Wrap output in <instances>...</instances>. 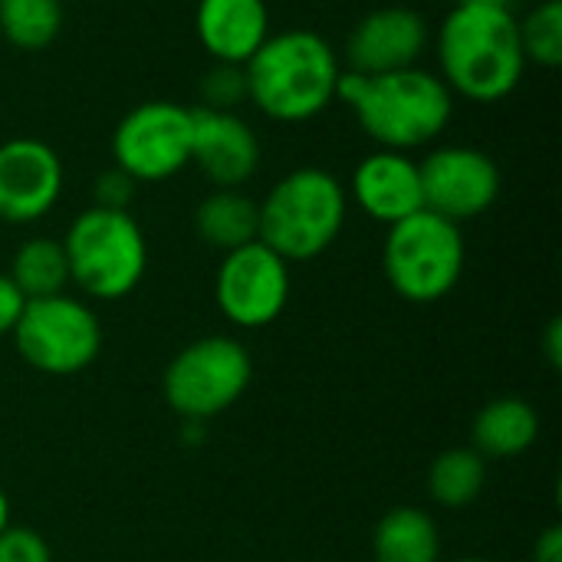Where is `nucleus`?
I'll return each instance as SVG.
<instances>
[{
    "label": "nucleus",
    "instance_id": "nucleus-19",
    "mask_svg": "<svg viewBox=\"0 0 562 562\" xmlns=\"http://www.w3.org/2000/svg\"><path fill=\"white\" fill-rule=\"evenodd\" d=\"M375 562H441V530L428 510L392 507L372 533Z\"/></svg>",
    "mask_w": 562,
    "mask_h": 562
},
{
    "label": "nucleus",
    "instance_id": "nucleus-9",
    "mask_svg": "<svg viewBox=\"0 0 562 562\" xmlns=\"http://www.w3.org/2000/svg\"><path fill=\"white\" fill-rule=\"evenodd\" d=\"M112 161L138 184H158L191 165V109L151 99L128 109L112 132Z\"/></svg>",
    "mask_w": 562,
    "mask_h": 562
},
{
    "label": "nucleus",
    "instance_id": "nucleus-4",
    "mask_svg": "<svg viewBox=\"0 0 562 562\" xmlns=\"http://www.w3.org/2000/svg\"><path fill=\"white\" fill-rule=\"evenodd\" d=\"M257 240H263L286 263H306L323 257L339 240L349 214V194L333 171L303 165L286 171L267 198L257 201Z\"/></svg>",
    "mask_w": 562,
    "mask_h": 562
},
{
    "label": "nucleus",
    "instance_id": "nucleus-21",
    "mask_svg": "<svg viewBox=\"0 0 562 562\" xmlns=\"http://www.w3.org/2000/svg\"><path fill=\"white\" fill-rule=\"evenodd\" d=\"M7 277L23 293V300L66 293L69 267H66L63 240H56V237H30V240H23L16 247V254H13V260H10Z\"/></svg>",
    "mask_w": 562,
    "mask_h": 562
},
{
    "label": "nucleus",
    "instance_id": "nucleus-3",
    "mask_svg": "<svg viewBox=\"0 0 562 562\" xmlns=\"http://www.w3.org/2000/svg\"><path fill=\"white\" fill-rule=\"evenodd\" d=\"M244 76L247 102L273 122L296 125L336 102L342 59L316 30H280L244 63Z\"/></svg>",
    "mask_w": 562,
    "mask_h": 562
},
{
    "label": "nucleus",
    "instance_id": "nucleus-1",
    "mask_svg": "<svg viewBox=\"0 0 562 562\" xmlns=\"http://www.w3.org/2000/svg\"><path fill=\"white\" fill-rule=\"evenodd\" d=\"M435 49L438 76L451 95L484 105L514 95L530 66L510 7L454 3L438 26Z\"/></svg>",
    "mask_w": 562,
    "mask_h": 562
},
{
    "label": "nucleus",
    "instance_id": "nucleus-28",
    "mask_svg": "<svg viewBox=\"0 0 562 562\" xmlns=\"http://www.w3.org/2000/svg\"><path fill=\"white\" fill-rule=\"evenodd\" d=\"M533 562H562V527H547L537 537Z\"/></svg>",
    "mask_w": 562,
    "mask_h": 562
},
{
    "label": "nucleus",
    "instance_id": "nucleus-26",
    "mask_svg": "<svg viewBox=\"0 0 562 562\" xmlns=\"http://www.w3.org/2000/svg\"><path fill=\"white\" fill-rule=\"evenodd\" d=\"M138 181H132L122 168H105L95 178V207H112V211H128V204L135 201Z\"/></svg>",
    "mask_w": 562,
    "mask_h": 562
},
{
    "label": "nucleus",
    "instance_id": "nucleus-15",
    "mask_svg": "<svg viewBox=\"0 0 562 562\" xmlns=\"http://www.w3.org/2000/svg\"><path fill=\"white\" fill-rule=\"evenodd\" d=\"M346 194L366 217L385 227L425 207L418 161L405 151H389V148H375L356 165Z\"/></svg>",
    "mask_w": 562,
    "mask_h": 562
},
{
    "label": "nucleus",
    "instance_id": "nucleus-30",
    "mask_svg": "<svg viewBox=\"0 0 562 562\" xmlns=\"http://www.w3.org/2000/svg\"><path fill=\"white\" fill-rule=\"evenodd\" d=\"M13 520H10V497L3 494V487H0V533L10 527Z\"/></svg>",
    "mask_w": 562,
    "mask_h": 562
},
{
    "label": "nucleus",
    "instance_id": "nucleus-8",
    "mask_svg": "<svg viewBox=\"0 0 562 562\" xmlns=\"http://www.w3.org/2000/svg\"><path fill=\"white\" fill-rule=\"evenodd\" d=\"M10 336L20 359L53 379L79 375L102 352V326L95 310L69 293L26 300Z\"/></svg>",
    "mask_w": 562,
    "mask_h": 562
},
{
    "label": "nucleus",
    "instance_id": "nucleus-11",
    "mask_svg": "<svg viewBox=\"0 0 562 562\" xmlns=\"http://www.w3.org/2000/svg\"><path fill=\"white\" fill-rule=\"evenodd\" d=\"M418 171L425 211L454 224L487 214L504 188L497 161L474 145H438L418 161Z\"/></svg>",
    "mask_w": 562,
    "mask_h": 562
},
{
    "label": "nucleus",
    "instance_id": "nucleus-24",
    "mask_svg": "<svg viewBox=\"0 0 562 562\" xmlns=\"http://www.w3.org/2000/svg\"><path fill=\"white\" fill-rule=\"evenodd\" d=\"M247 102V76L244 66L214 63L201 79V105L214 112H237Z\"/></svg>",
    "mask_w": 562,
    "mask_h": 562
},
{
    "label": "nucleus",
    "instance_id": "nucleus-16",
    "mask_svg": "<svg viewBox=\"0 0 562 562\" xmlns=\"http://www.w3.org/2000/svg\"><path fill=\"white\" fill-rule=\"evenodd\" d=\"M194 33L214 63L244 66L270 36L267 0H198Z\"/></svg>",
    "mask_w": 562,
    "mask_h": 562
},
{
    "label": "nucleus",
    "instance_id": "nucleus-32",
    "mask_svg": "<svg viewBox=\"0 0 562 562\" xmlns=\"http://www.w3.org/2000/svg\"><path fill=\"white\" fill-rule=\"evenodd\" d=\"M454 562H494V560H481V557H464V560H454Z\"/></svg>",
    "mask_w": 562,
    "mask_h": 562
},
{
    "label": "nucleus",
    "instance_id": "nucleus-14",
    "mask_svg": "<svg viewBox=\"0 0 562 562\" xmlns=\"http://www.w3.org/2000/svg\"><path fill=\"white\" fill-rule=\"evenodd\" d=\"M263 148L247 119L237 112L191 109V161L214 188H244L260 168Z\"/></svg>",
    "mask_w": 562,
    "mask_h": 562
},
{
    "label": "nucleus",
    "instance_id": "nucleus-2",
    "mask_svg": "<svg viewBox=\"0 0 562 562\" xmlns=\"http://www.w3.org/2000/svg\"><path fill=\"white\" fill-rule=\"evenodd\" d=\"M339 102L349 105L359 128L389 151H418L445 135L454 115V95L438 72L422 66L395 72H346L339 79Z\"/></svg>",
    "mask_w": 562,
    "mask_h": 562
},
{
    "label": "nucleus",
    "instance_id": "nucleus-5",
    "mask_svg": "<svg viewBox=\"0 0 562 562\" xmlns=\"http://www.w3.org/2000/svg\"><path fill=\"white\" fill-rule=\"evenodd\" d=\"M69 283L89 300L115 303L138 290L148 270V240L132 211L86 207L63 234Z\"/></svg>",
    "mask_w": 562,
    "mask_h": 562
},
{
    "label": "nucleus",
    "instance_id": "nucleus-27",
    "mask_svg": "<svg viewBox=\"0 0 562 562\" xmlns=\"http://www.w3.org/2000/svg\"><path fill=\"white\" fill-rule=\"evenodd\" d=\"M23 293L13 286V280L7 273H0V339L13 333L20 313H23Z\"/></svg>",
    "mask_w": 562,
    "mask_h": 562
},
{
    "label": "nucleus",
    "instance_id": "nucleus-12",
    "mask_svg": "<svg viewBox=\"0 0 562 562\" xmlns=\"http://www.w3.org/2000/svg\"><path fill=\"white\" fill-rule=\"evenodd\" d=\"M66 168L53 145L40 138H10L0 145V221L36 224L63 198Z\"/></svg>",
    "mask_w": 562,
    "mask_h": 562
},
{
    "label": "nucleus",
    "instance_id": "nucleus-13",
    "mask_svg": "<svg viewBox=\"0 0 562 562\" xmlns=\"http://www.w3.org/2000/svg\"><path fill=\"white\" fill-rule=\"evenodd\" d=\"M428 43H431V30L418 10L375 7L352 26L339 59L346 63L342 66L346 72H362V76L395 72V69L418 66Z\"/></svg>",
    "mask_w": 562,
    "mask_h": 562
},
{
    "label": "nucleus",
    "instance_id": "nucleus-29",
    "mask_svg": "<svg viewBox=\"0 0 562 562\" xmlns=\"http://www.w3.org/2000/svg\"><path fill=\"white\" fill-rule=\"evenodd\" d=\"M543 346H547V359H550V366H553V369H560V362H562V323L560 319H553V323L547 326V339H543Z\"/></svg>",
    "mask_w": 562,
    "mask_h": 562
},
{
    "label": "nucleus",
    "instance_id": "nucleus-7",
    "mask_svg": "<svg viewBox=\"0 0 562 562\" xmlns=\"http://www.w3.org/2000/svg\"><path fill=\"white\" fill-rule=\"evenodd\" d=\"M254 362L240 339L204 336L188 342L161 375V395L188 425L211 422L234 408L250 389Z\"/></svg>",
    "mask_w": 562,
    "mask_h": 562
},
{
    "label": "nucleus",
    "instance_id": "nucleus-10",
    "mask_svg": "<svg viewBox=\"0 0 562 562\" xmlns=\"http://www.w3.org/2000/svg\"><path fill=\"white\" fill-rule=\"evenodd\" d=\"M290 286V263L263 240H250L221 257L214 277V303L227 323L240 329H263L283 316Z\"/></svg>",
    "mask_w": 562,
    "mask_h": 562
},
{
    "label": "nucleus",
    "instance_id": "nucleus-18",
    "mask_svg": "<svg viewBox=\"0 0 562 562\" xmlns=\"http://www.w3.org/2000/svg\"><path fill=\"white\" fill-rule=\"evenodd\" d=\"M194 231L198 237L227 254L250 240H257L260 231V207L244 188H214L198 207H194Z\"/></svg>",
    "mask_w": 562,
    "mask_h": 562
},
{
    "label": "nucleus",
    "instance_id": "nucleus-25",
    "mask_svg": "<svg viewBox=\"0 0 562 562\" xmlns=\"http://www.w3.org/2000/svg\"><path fill=\"white\" fill-rule=\"evenodd\" d=\"M0 562H53V550L36 530L10 524L0 533Z\"/></svg>",
    "mask_w": 562,
    "mask_h": 562
},
{
    "label": "nucleus",
    "instance_id": "nucleus-22",
    "mask_svg": "<svg viewBox=\"0 0 562 562\" xmlns=\"http://www.w3.org/2000/svg\"><path fill=\"white\" fill-rule=\"evenodd\" d=\"M63 33V0H0V36L23 53L53 46Z\"/></svg>",
    "mask_w": 562,
    "mask_h": 562
},
{
    "label": "nucleus",
    "instance_id": "nucleus-23",
    "mask_svg": "<svg viewBox=\"0 0 562 562\" xmlns=\"http://www.w3.org/2000/svg\"><path fill=\"white\" fill-rule=\"evenodd\" d=\"M520 23V43L527 63H537L543 69H557L562 63V3L543 0L537 3Z\"/></svg>",
    "mask_w": 562,
    "mask_h": 562
},
{
    "label": "nucleus",
    "instance_id": "nucleus-6",
    "mask_svg": "<svg viewBox=\"0 0 562 562\" xmlns=\"http://www.w3.org/2000/svg\"><path fill=\"white\" fill-rule=\"evenodd\" d=\"M464 263L468 244L461 224L425 207L392 224L385 234L382 270L389 286L408 303L428 306L445 300L461 283Z\"/></svg>",
    "mask_w": 562,
    "mask_h": 562
},
{
    "label": "nucleus",
    "instance_id": "nucleus-31",
    "mask_svg": "<svg viewBox=\"0 0 562 562\" xmlns=\"http://www.w3.org/2000/svg\"><path fill=\"white\" fill-rule=\"evenodd\" d=\"M458 3H487V7H510L514 0H458Z\"/></svg>",
    "mask_w": 562,
    "mask_h": 562
},
{
    "label": "nucleus",
    "instance_id": "nucleus-20",
    "mask_svg": "<svg viewBox=\"0 0 562 562\" xmlns=\"http://www.w3.org/2000/svg\"><path fill=\"white\" fill-rule=\"evenodd\" d=\"M487 484V461L474 448H448L428 468V497L445 510L471 507Z\"/></svg>",
    "mask_w": 562,
    "mask_h": 562
},
{
    "label": "nucleus",
    "instance_id": "nucleus-17",
    "mask_svg": "<svg viewBox=\"0 0 562 562\" xmlns=\"http://www.w3.org/2000/svg\"><path fill=\"white\" fill-rule=\"evenodd\" d=\"M540 438V415L527 398L504 395L487 402L471 425V448L484 461H510L527 454Z\"/></svg>",
    "mask_w": 562,
    "mask_h": 562
}]
</instances>
